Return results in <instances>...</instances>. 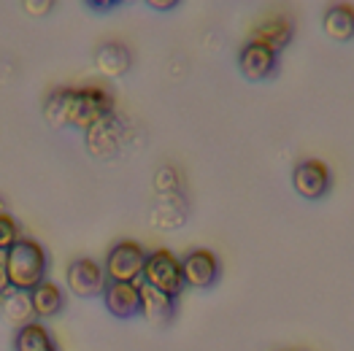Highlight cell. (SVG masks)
Returning a JSON list of instances; mask_svg holds the SVG:
<instances>
[{"instance_id": "5bb4252c", "label": "cell", "mask_w": 354, "mask_h": 351, "mask_svg": "<svg viewBox=\"0 0 354 351\" xmlns=\"http://www.w3.org/2000/svg\"><path fill=\"white\" fill-rule=\"evenodd\" d=\"M95 65H97V70H100L103 76L119 79V76H124V73L130 70L133 55H130V49H127L124 44L109 41V44H103V46L95 52Z\"/></svg>"}, {"instance_id": "277c9868", "label": "cell", "mask_w": 354, "mask_h": 351, "mask_svg": "<svg viewBox=\"0 0 354 351\" xmlns=\"http://www.w3.org/2000/svg\"><path fill=\"white\" fill-rule=\"evenodd\" d=\"M144 284L160 290V292L176 297L184 292V278H181V260H178L174 252L168 249H157V252H149L147 265H144Z\"/></svg>"}, {"instance_id": "44dd1931", "label": "cell", "mask_w": 354, "mask_h": 351, "mask_svg": "<svg viewBox=\"0 0 354 351\" xmlns=\"http://www.w3.org/2000/svg\"><path fill=\"white\" fill-rule=\"evenodd\" d=\"M147 6L151 11H174V8H178L176 0H149Z\"/></svg>"}, {"instance_id": "ffe728a7", "label": "cell", "mask_w": 354, "mask_h": 351, "mask_svg": "<svg viewBox=\"0 0 354 351\" xmlns=\"http://www.w3.org/2000/svg\"><path fill=\"white\" fill-rule=\"evenodd\" d=\"M84 6H87L89 11H95V14H109V11L119 8V0H87Z\"/></svg>"}, {"instance_id": "ac0fdd59", "label": "cell", "mask_w": 354, "mask_h": 351, "mask_svg": "<svg viewBox=\"0 0 354 351\" xmlns=\"http://www.w3.org/2000/svg\"><path fill=\"white\" fill-rule=\"evenodd\" d=\"M22 238V227H19V222L6 211V214H0V252H8L17 240Z\"/></svg>"}, {"instance_id": "2e32d148", "label": "cell", "mask_w": 354, "mask_h": 351, "mask_svg": "<svg viewBox=\"0 0 354 351\" xmlns=\"http://www.w3.org/2000/svg\"><path fill=\"white\" fill-rule=\"evenodd\" d=\"M14 351H59L57 341L41 322H30L14 332Z\"/></svg>"}, {"instance_id": "9c48e42d", "label": "cell", "mask_w": 354, "mask_h": 351, "mask_svg": "<svg viewBox=\"0 0 354 351\" xmlns=\"http://www.w3.org/2000/svg\"><path fill=\"white\" fill-rule=\"evenodd\" d=\"M103 305L114 319H136L141 316V294L138 284H106Z\"/></svg>"}, {"instance_id": "7c38bea8", "label": "cell", "mask_w": 354, "mask_h": 351, "mask_svg": "<svg viewBox=\"0 0 354 351\" xmlns=\"http://www.w3.org/2000/svg\"><path fill=\"white\" fill-rule=\"evenodd\" d=\"M292 35H295V25H292V19H287L284 14H273V17L263 19V22L254 28L252 41L266 44V46H270L273 52H279V55H281V49H287V46L292 44Z\"/></svg>"}, {"instance_id": "52a82bcc", "label": "cell", "mask_w": 354, "mask_h": 351, "mask_svg": "<svg viewBox=\"0 0 354 351\" xmlns=\"http://www.w3.org/2000/svg\"><path fill=\"white\" fill-rule=\"evenodd\" d=\"M238 70L246 82H270L279 73V52L266 44L249 41L238 52Z\"/></svg>"}, {"instance_id": "9a60e30c", "label": "cell", "mask_w": 354, "mask_h": 351, "mask_svg": "<svg viewBox=\"0 0 354 351\" xmlns=\"http://www.w3.org/2000/svg\"><path fill=\"white\" fill-rule=\"evenodd\" d=\"M322 28L325 35H330L338 44H346L354 38V8L346 3H335L330 6L322 17Z\"/></svg>"}, {"instance_id": "5b68a950", "label": "cell", "mask_w": 354, "mask_h": 351, "mask_svg": "<svg viewBox=\"0 0 354 351\" xmlns=\"http://www.w3.org/2000/svg\"><path fill=\"white\" fill-rule=\"evenodd\" d=\"M106 284H109V278H106L103 265L89 260V257L73 260V263L68 265V270H65V287H68V292L82 297V300L103 297Z\"/></svg>"}, {"instance_id": "30bf717a", "label": "cell", "mask_w": 354, "mask_h": 351, "mask_svg": "<svg viewBox=\"0 0 354 351\" xmlns=\"http://www.w3.org/2000/svg\"><path fill=\"white\" fill-rule=\"evenodd\" d=\"M122 141V122L114 114L87 130V151L95 160H111Z\"/></svg>"}, {"instance_id": "d6986e66", "label": "cell", "mask_w": 354, "mask_h": 351, "mask_svg": "<svg viewBox=\"0 0 354 351\" xmlns=\"http://www.w3.org/2000/svg\"><path fill=\"white\" fill-rule=\"evenodd\" d=\"M22 8L25 11H30L32 17H46V14H52L55 11V3L52 0H28V3H22Z\"/></svg>"}, {"instance_id": "6da1fadb", "label": "cell", "mask_w": 354, "mask_h": 351, "mask_svg": "<svg viewBox=\"0 0 354 351\" xmlns=\"http://www.w3.org/2000/svg\"><path fill=\"white\" fill-rule=\"evenodd\" d=\"M114 114V97L103 87H59L44 103V119L52 127H73L87 133Z\"/></svg>"}, {"instance_id": "3957f363", "label": "cell", "mask_w": 354, "mask_h": 351, "mask_svg": "<svg viewBox=\"0 0 354 351\" xmlns=\"http://www.w3.org/2000/svg\"><path fill=\"white\" fill-rule=\"evenodd\" d=\"M149 252L136 243V240H119L111 246L103 270L109 284H141L144 278V265H147Z\"/></svg>"}, {"instance_id": "8fae6325", "label": "cell", "mask_w": 354, "mask_h": 351, "mask_svg": "<svg viewBox=\"0 0 354 351\" xmlns=\"http://www.w3.org/2000/svg\"><path fill=\"white\" fill-rule=\"evenodd\" d=\"M138 294H141V316L154 327H165L176 316V297L160 292L149 284H138Z\"/></svg>"}, {"instance_id": "7a4b0ae2", "label": "cell", "mask_w": 354, "mask_h": 351, "mask_svg": "<svg viewBox=\"0 0 354 351\" xmlns=\"http://www.w3.org/2000/svg\"><path fill=\"white\" fill-rule=\"evenodd\" d=\"M6 273H8V287L11 290L30 294L49 276V254H46V249L32 238H19L6 252Z\"/></svg>"}, {"instance_id": "4fadbf2b", "label": "cell", "mask_w": 354, "mask_h": 351, "mask_svg": "<svg viewBox=\"0 0 354 351\" xmlns=\"http://www.w3.org/2000/svg\"><path fill=\"white\" fill-rule=\"evenodd\" d=\"M30 305H32V314H35V322L38 319H55L65 311V292L62 287L55 281H44L38 284L32 292H30Z\"/></svg>"}, {"instance_id": "8992f818", "label": "cell", "mask_w": 354, "mask_h": 351, "mask_svg": "<svg viewBox=\"0 0 354 351\" xmlns=\"http://www.w3.org/2000/svg\"><path fill=\"white\" fill-rule=\"evenodd\" d=\"M219 276H222V267L214 252L208 249H192L181 257V278H184V287H192V290H211L219 284Z\"/></svg>"}, {"instance_id": "ba28073f", "label": "cell", "mask_w": 354, "mask_h": 351, "mask_svg": "<svg viewBox=\"0 0 354 351\" xmlns=\"http://www.w3.org/2000/svg\"><path fill=\"white\" fill-rule=\"evenodd\" d=\"M292 187L303 200H322L333 187V176L325 162L319 160H303L292 168Z\"/></svg>"}, {"instance_id": "7402d4cb", "label": "cell", "mask_w": 354, "mask_h": 351, "mask_svg": "<svg viewBox=\"0 0 354 351\" xmlns=\"http://www.w3.org/2000/svg\"><path fill=\"white\" fill-rule=\"evenodd\" d=\"M8 273H6V252H0V297L8 292Z\"/></svg>"}, {"instance_id": "e0dca14e", "label": "cell", "mask_w": 354, "mask_h": 351, "mask_svg": "<svg viewBox=\"0 0 354 351\" xmlns=\"http://www.w3.org/2000/svg\"><path fill=\"white\" fill-rule=\"evenodd\" d=\"M0 314H3L6 322L11 327H17V330L35 322V314H32V305H30V294L19 292V290H8L0 297Z\"/></svg>"}]
</instances>
